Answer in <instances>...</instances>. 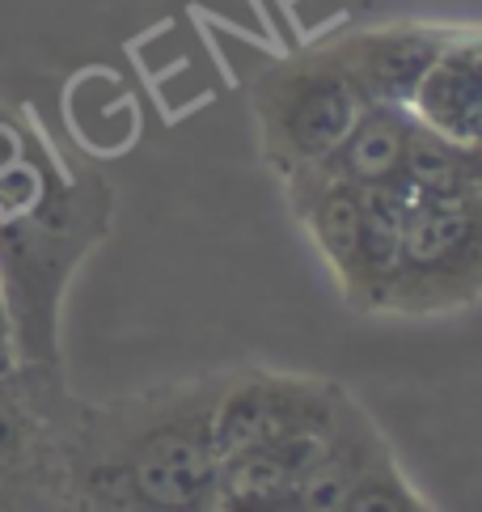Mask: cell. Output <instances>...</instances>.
Masks as SVG:
<instances>
[{
    "label": "cell",
    "mask_w": 482,
    "mask_h": 512,
    "mask_svg": "<svg viewBox=\"0 0 482 512\" xmlns=\"http://www.w3.org/2000/svg\"><path fill=\"white\" fill-rule=\"evenodd\" d=\"M110 204L98 174H68L30 115L0 106V280L22 364L55 369L60 297L106 237Z\"/></svg>",
    "instance_id": "cell-1"
},
{
    "label": "cell",
    "mask_w": 482,
    "mask_h": 512,
    "mask_svg": "<svg viewBox=\"0 0 482 512\" xmlns=\"http://www.w3.org/2000/svg\"><path fill=\"white\" fill-rule=\"evenodd\" d=\"M220 381L199 377L77 411L64 428V496L89 508H216Z\"/></svg>",
    "instance_id": "cell-2"
},
{
    "label": "cell",
    "mask_w": 482,
    "mask_h": 512,
    "mask_svg": "<svg viewBox=\"0 0 482 512\" xmlns=\"http://www.w3.org/2000/svg\"><path fill=\"white\" fill-rule=\"evenodd\" d=\"M360 94L326 47H309L267 64L250 81V119L258 153L284 178L301 174L335 149L360 115Z\"/></svg>",
    "instance_id": "cell-3"
},
{
    "label": "cell",
    "mask_w": 482,
    "mask_h": 512,
    "mask_svg": "<svg viewBox=\"0 0 482 512\" xmlns=\"http://www.w3.org/2000/svg\"><path fill=\"white\" fill-rule=\"evenodd\" d=\"M474 301H482V204L474 195L411 199L385 314L440 318Z\"/></svg>",
    "instance_id": "cell-4"
},
{
    "label": "cell",
    "mask_w": 482,
    "mask_h": 512,
    "mask_svg": "<svg viewBox=\"0 0 482 512\" xmlns=\"http://www.w3.org/2000/svg\"><path fill=\"white\" fill-rule=\"evenodd\" d=\"M343 398V386L322 377L301 373H267V369H241L220 381L216 407H212V441L216 457L254 449L275 441L292 428L330 419Z\"/></svg>",
    "instance_id": "cell-5"
},
{
    "label": "cell",
    "mask_w": 482,
    "mask_h": 512,
    "mask_svg": "<svg viewBox=\"0 0 482 512\" xmlns=\"http://www.w3.org/2000/svg\"><path fill=\"white\" fill-rule=\"evenodd\" d=\"M453 34V26L436 22H377L360 30H343L322 43L343 77L360 94V102H394L411 106L419 77L436 60V51Z\"/></svg>",
    "instance_id": "cell-6"
},
{
    "label": "cell",
    "mask_w": 482,
    "mask_h": 512,
    "mask_svg": "<svg viewBox=\"0 0 482 512\" xmlns=\"http://www.w3.org/2000/svg\"><path fill=\"white\" fill-rule=\"evenodd\" d=\"M411 111L461 144L482 136V26H453L415 85Z\"/></svg>",
    "instance_id": "cell-7"
},
{
    "label": "cell",
    "mask_w": 482,
    "mask_h": 512,
    "mask_svg": "<svg viewBox=\"0 0 482 512\" xmlns=\"http://www.w3.org/2000/svg\"><path fill=\"white\" fill-rule=\"evenodd\" d=\"M411 123H415L411 106L368 102V106H360L356 123L347 127V136L335 149H330L318 166H309L301 174L339 178V182H351V187H398Z\"/></svg>",
    "instance_id": "cell-8"
},
{
    "label": "cell",
    "mask_w": 482,
    "mask_h": 512,
    "mask_svg": "<svg viewBox=\"0 0 482 512\" xmlns=\"http://www.w3.org/2000/svg\"><path fill=\"white\" fill-rule=\"evenodd\" d=\"M406 212H411V195L398 187H364V216L356 254H351V271L343 280V301L360 314H385V297L394 284V271L402 259V233Z\"/></svg>",
    "instance_id": "cell-9"
},
{
    "label": "cell",
    "mask_w": 482,
    "mask_h": 512,
    "mask_svg": "<svg viewBox=\"0 0 482 512\" xmlns=\"http://www.w3.org/2000/svg\"><path fill=\"white\" fill-rule=\"evenodd\" d=\"M385 445L389 441L373 424V415L351 394H343L335 424H330V436H326V449L318 462H313L301 491H296V512H343L364 466L373 462Z\"/></svg>",
    "instance_id": "cell-10"
},
{
    "label": "cell",
    "mask_w": 482,
    "mask_h": 512,
    "mask_svg": "<svg viewBox=\"0 0 482 512\" xmlns=\"http://www.w3.org/2000/svg\"><path fill=\"white\" fill-rule=\"evenodd\" d=\"M398 187L411 199H449L466 195V178H461V140L436 132L423 119L411 123L402 153V178Z\"/></svg>",
    "instance_id": "cell-11"
},
{
    "label": "cell",
    "mask_w": 482,
    "mask_h": 512,
    "mask_svg": "<svg viewBox=\"0 0 482 512\" xmlns=\"http://www.w3.org/2000/svg\"><path fill=\"white\" fill-rule=\"evenodd\" d=\"M432 504L419 496L411 487V479L402 474L394 449H381L373 462L364 466V474L356 479L347 496V508L343 512H428Z\"/></svg>",
    "instance_id": "cell-12"
},
{
    "label": "cell",
    "mask_w": 482,
    "mask_h": 512,
    "mask_svg": "<svg viewBox=\"0 0 482 512\" xmlns=\"http://www.w3.org/2000/svg\"><path fill=\"white\" fill-rule=\"evenodd\" d=\"M22 356H17V331H13V309L5 297V280H0V377H9Z\"/></svg>",
    "instance_id": "cell-13"
},
{
    "label": "cell",
    "mask_w": 482,
    "mask_h": 512,
    "mask_svg": "<svg viewBox=\"0 0 482 512\" xmlns=\"http://www.w3.org/2000/svg\"><path fill=\"white\" fill-rule=\"evenodd\" d=\"M461 178H466V195L482 204V136L461 144Z\"/></svg>",
    "instance_id": "cell-14"
}]
</instances>
